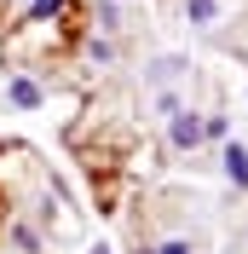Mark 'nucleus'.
Returning a JSON list of instances; mask_svg holds the SVG:
<instances>
[{"instance_id": "obj_1", "label": "nucleus", "mask_w": 248, "mask_h": 254, "mask_svg": "<svg viewBox=\"0 0 248 254\" xmlns=\"http://www.w3.org/2000/svg\"><path fill=\"white\" fill-rule=\"evenodd\" d=\"M168 144H173V150H196V144H202V116L179 104V110L168 116Z\"/></svg>"}, {"instance_id": "obj_2", "label": "nucleus", "mask_w": 248, "mask_h": 254, "mask_svg": "<svg viewBox=\"0 0 248 254\" xmlns=\"http://www.w3.org/2000/svg\"><path fill=\"white\" fill-rule=\"evenodd\" d=\"M219 168H225V179H231L237 190H248V144L225 139V150H219Z\"/></svg>"}, {"instance_id": "obj_3", "label": "nucleus", "mask_w": 248, "mask_h": 254, "mask_svg": "<svg viewBox=\"0 0 248 254\" xmlns=\"http://www.w3.org/2000/svg\"><path fill=\"white\" fill-rule=\"evenodd\" d=\"M6 98H12L17 110H41V87H35L29 75H12V81H6Z\"/></svg>"}, {"instance_id": "obj_4", "label": "nucleus", "mask_w": 248, "mask_h": 254, "mask_svg": "<svg viewBox=\"0 0 248 254\" xmlns=\"http://www.w3.org/2000/svg\"><path fill=\"white\" fill-rule=\"evenodd\" d=\"M185 17L196 23V29H208V23L219 17V0H185Z\"/></svg>"}, {"instance_id": "obj_5", "label": "nucleus", "mask_w": 248, "mask_h": 254, "mask_svg": "<svg viewBox=\"0 0 248 254\" xmlns=\"http://www.w3.org/2000/svg\"><path fill=\"white\" fill-rule=\"evenodd\" d=\"M179 69H185V58H156L150 64V81H173Z\"/></svg>"}, {"instance_id": "obj_6", "label": "nucleus", "mask_w": 248, "mask_h": 254, "mask_svg": "<svg viewBox=\"0 0 248 254\" xmlns=\"http://www.w3.org/2000/svg\"><path fill=\"white\" fill-rule=\"evenodd\" d=\"M63 6H69V0H35V6H29V23H41V17H58Z\"/></svg>"}, {"instance_id": "obj_7", "label": "nucleus", "mask_w": 248, "mask_h": 254, "mask_svg": "<svg viewBox=\"0 0 248 254\" xmlns=\"http://www.w3.org/2000/svg\"><path fill=\"white\" fill-rule=\"evenodd\" d=\"M202 133H208V139H231V122H225V116H208Z\"/></svg>"}, {"instance_id": "obj_8", "label": "nucleus", "mask_w": 248, "mask_h": 254, "mask_svg": "<svg viewBox=\"0 0 248 254\" xmlns=\"http://www.w3.org/2000/svg\"><path fill=\"white\" fill-rule=\"evenodd\" d=\"M156 254H190V243H185V237H173V243H162Z\"/></svg>"}, {"instance_id": "obj_9", "label": "nucleus", "mask_w": 248, "mask_h": 254, "mask_svg": "<svg viewBox=\"0 0 248 254\" xmlns=\"http://www.w3.org/2000/svg\"><path fill=\"white\" fill-rule=\"evenodd\" d=\"M87 254H110V249H104V243H98V249H87Z\"/></svg>"}, {"instance_id": "obj_10", "label": "nucleus", "mask_w": 248, "mask_h": 254, "mask_svg": "<svg viewBox=\"0 0 248 254\" xmlns=\"http://www.w3.org/2000/svg\"><path fill=\"white\" fill-rule=\"evenodd\" d=\"M139 254H156V249H139Z\"/></svg>"}]
</instances>
